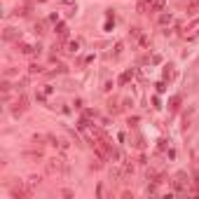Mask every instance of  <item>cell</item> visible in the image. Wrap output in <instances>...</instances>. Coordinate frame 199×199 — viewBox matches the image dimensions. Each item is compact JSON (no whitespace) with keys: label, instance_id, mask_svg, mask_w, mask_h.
<instances>
[{"label":"cell","instance_id":"obj_1","mask_svg":"<svg viewBox=\"0 0 199 199\" xmlns=\"http://www.w3.org/2000/svg\"><path fill=\"white\" fill-rule=\"evenodd\" d=\"M61 169H63V159H49L47 162V171L49 173H59Z\"/></svg>","mask_w":199,"mask_h":199},{"label":"cell","instance_id":"obj_2","mask_svg":"<svg viewBox=\"0 0 199 199\" xmlns=\"http://www.w3.org/2000/svg\"><path fill=\"white\" fill-rule=\"evenodd\" d=\"M185 178H187L185 173H178V176H176V190H178V192H183L185 185H187V180H185Z\"/></svg>","mask_w":199,"mask_h":199},{"label":"cell","instance_id":"obj_3","mask_svg":"<svg viewBox=\"0 0 199 199\" xmlns=\"http://www.w3.org/2000/svg\"><path fill=\"white\" fill-rule=\"evenodd\" d=\"M56 33H59V38H68V28H66L63 24H61V26L56 28Z\"/></svg>","mask_w":199,"mask_h":199},{"label":"cell","instance_id":"obj_4","mask_svg":"<svg viewBox=\"0 0 199 199\" xmlns=\"http://www.w3.org/2000/svg\"><path fill=\"white\" fill-rule=\"evenodd\" d=\"M77 47H80L77 40H75V42H68V52H77Z\"/></svg>","mask_w":199,"mask_h":199},{"label":"cell","instance_id":"obj_5","mask_svg":"<svg viewBox=\"0 0 199 199\" xmlns=\"http://www.w3.org/2000/svg\"><path fill=\"white\" fill-rule=\"evenodd\" d=\"M171 21V14H162L159 16V24H169Z\"/></svg>","mask_w":199,"mask_h":199},{"label":"cell","instance_id":"obj_6","mask_svg":"<svg viewBox=\"0 0 199 199\" xmlns=\"http://www.w3.org/2000/svg\"><path fill=\"white\" fill-rule=\"evenodd\" d=\"M61 2H63V5H71V2H73V0H61Z\"/></svg>","mask_w":199,"mask_h":199}]
</instances>
